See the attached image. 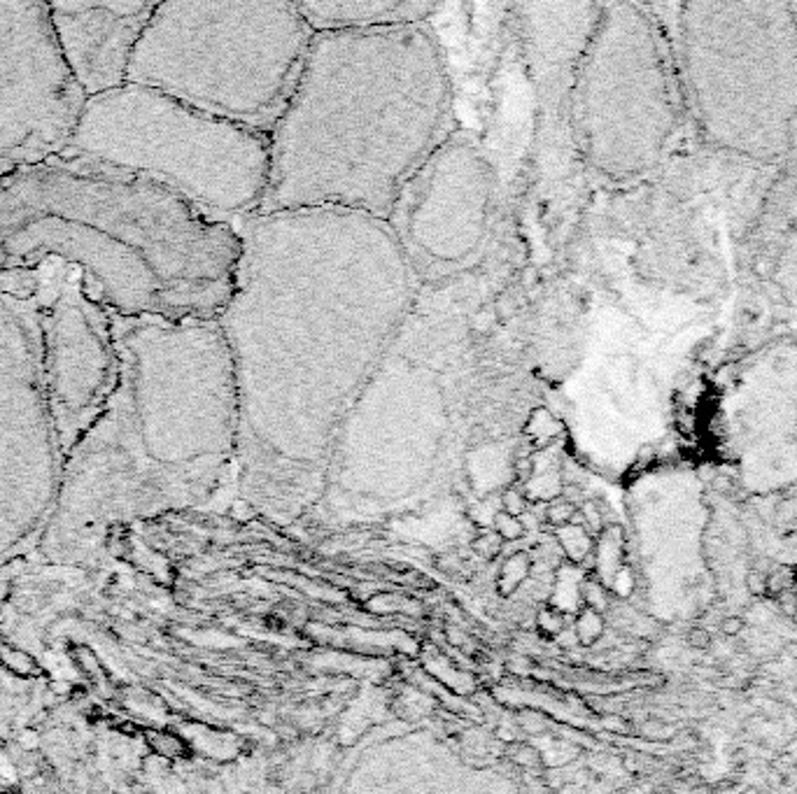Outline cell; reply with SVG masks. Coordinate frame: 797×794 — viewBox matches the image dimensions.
Returning a JSON list of instances; mask_svg holds the SVG:
<instances>
[{
  "instance_id": "1",
  "label": "cell",
  "mask_w": 797,
  "mask_h": 794,
  "mask_svg": "<svg viewBox=\"0 0 797 794\" xmlns=\"http://www.w3.org/2000/svg\"><path fill=\"white\" fill-rule=\"evenodd\" d=\"M217 326L238 398L236 478L250 503L291 517L317 503L331 448L394 350L415 296L396 233L362 212H259Z\"/></svg>"
},
{
  "instance_id": "2",
  "label": "cell",
  "mask_w": 797,
  "mask_h": 794,
  "mask_svg": "<svg viewBox=\"0 0 797 794\" xmlns=\"http://www.w3.org/2000/svg\"><path fill=\"white\" fill-rule=\"evenodd\" d=\"M117 380L63 459L58 540L196 505L238 469V398L217 322L112 317Z\"/></svg>"
},
{
  "instance_id": "3",
  "label": "cell",
  "mask_w": 797,
  "mask_h": 794,
  "mask_svg": "<svg viewBox=\"0 0 797 794\" xmlns=\"http://www.w3.org/2000/svg\"><path fill=\"white\" fill-rule=\"evenodd\" d=\"M450 75L424 24L315 33L268 136L261 212L331 208L389 222L448 140Z\"/></svg>"
},
{
  "instance_id": "4",
  "label": "cell",
  "mask_w": 797,
  "mask_h": 794,
  "mask_svg": "<svg viewBox=\"0 0 797 794\" xmlns=\"http://www.w3.org/2000/svg\"><path fill=\"white\" fill-rule=\"evenodd\" d=\"M241 252L238 226L129 172L56 156L0 182V273L61 259L112 317L217 322Z\"/></svg>"
},
{
  "instance_id": "5",
  "label": "cell",
  "mask_w": 797,
  "mask_h": 794,
  "mask_svg": "<svg viewBox=\"0 0 797 794\" xmlns=\"http://www.w3.org/2000/svg\"><path fill=\"white\" fill-rule=\"evenodd\" d=\"M313 35L296 3H154L129 82L268 138Z\"/></svg>"
},
{
  "instance_id": "6",
  "label": "cell",
  "mask_w": 797,
  "mask_h": 794,
  "mask_svg": "<svg viewBox=\"0 0 797 794\" xmlns=\"http://www.w3.org/2000/svg\"><path fill=\"white\" fill-rule=\"evenodd\" d=\"M58 156L145 177L234 226L261 212L271 170L261 133L131 82L86 101Z\"/></svg>"
},
{
  "instance_id": "7",
  "label": "cell",
  "mask_w": 797,
  "mask_h": 794,
  "mask_svg": "<svg viewBox=\"0 0 797 794\" xmlns=\"http://www.w3.org/2000/svg\"><path fill=\"white\" fill-rule=\"evenodd\" d=\"M790 5L681 8L686 75L704 136L739 154L786 152L797 115V22Z\"/></svg>"
},
{
  "instance_id": "8",
  "label": "cell",
  "mask_w": 797,
  "mask_h": 794,
  "mask_svg": "<svg viewBox=\"0 0 797 794\" xmlns=\"http://www.w3.org/2000/svg\"><path fill=\"white\" fill-rule=\"evenodd\" d=\"M648 8L599 5L571 89L574 136L590 168L609 179L643 175L674 129L667 65Z\"/></svg>"
},
{
  "instance_id": "9",
  "label": "cell",
  "mask_w": 797,
  "mask_h": 794,
  "mask_svg": "<svg viewBox=\"0 0 797 794\" xmlns=\"http://www.w3.org/2000/svg\"><path fill=\"white\" fill-rule=\"evenodd\" d=\"M0 291L29 319L63 457L89 429L117 380L112 315L75 266L47 257L0 273Z\"/></svg>"
},
{
  "instance_id": "10",
  "label": "cell",
  "mask_w": 797,
  "mask_h": 794,
  "mask_svg": "<svg viewBox=\"0 0 797 794\" xmlns=\"http://www.w3.org/2000/svg\"><path fill=\"white\" fill-rule=\"evenodd\" d=\"M450 422L438 371L394 345L338 429L324 489L357 473L389 483L420 480L438 464Z\"/></svg>"
},
{
  "instance_id": "11",
  "label": "cell",
  "mask_w": 797,
  "mask_h": 794,
  "mask_svg": "<svg viewBox=\"0 0 797 794\" xmlns=\"http://www.w3.org/2000/svg\"><path fill=\"white\" fill-rule=\"evenodd\" d=\"M63 459L29 319L0 291V543L51 517Z\"/></svg>"
},
{
  "instance_id": "12",
  "label": "cell",
  "mask_w": 797,
  "mask_h": 794,
  "mask_svg": "<svg viewBox=\"0 0 797 794\" xmlns=\"http://www.w3.org/2000/svg\"><path fill=\"white\" fill-rule=\"evenodd\" d=\"M84 105L49 3H0V182L61 154Z\"/></svg>"
},
{
  "instance_id": "13",
  "label": "cell",
  "mask_w": 797,
  "mask_h": 794,
  "mask_svg": "<svg viewBox=\"0 0 797 794\" xmlns=\"http://www.w3.org/2000/svg\"><path fill=\"white\" fill-rule=\"evenodd\" d=\"M492 170L464 140H446L406 186L389 219L413 273H450L481 250L492 212Z\"/></svg>"
},
{
  "instance_id": "14",
  "label": "cell",
  "mask_w": 797,
  "mask_h": 794,
  "mask_svg": "<svg viewBox=\"0 0 797 794\" xmlns=\"http://www.w3.org/2000/svg\"><path fill=\"white\" fill-rule=\"evenodd\" d=\"M152 10L154 3H49L58 51L86 101L129 84Z\"/></svg>"
},
{
  "instance_id": "15",
  "label": "cell",
  "mask_w": 797,
  "mask_h": 794,
  "mask_svg": "<svg viewBox=\"0 0 797 794\" xmlns=\"http://www.w3.org/2000/svg\"><path fill=\"white\" fill-rule=\"evenodd\" d=\"M296 8L313 33H338L424 24L438 10V5L398 3V0H324V3H296Z\"/></svg>"
},
{
  "instance_id": "16",
  "label": "cell",
  "mask_w": 797,
  "mask_h": 794,
  "mask_svg": "<svg viewBox=\"0 0 797 794\" xmlns=\"http://www.w3.org/2000/svg\"><path fill=\"white\" fill-rule=\"evenodd\" d=\"M557 545L569 564H586V559H595V543L590 531L583 524H567L555 529Z\"/></svg>"
},
{
  "instance_id": "17",
  "label": "cell",
  "mask_w": 797,
  "mask_h": 794,
  "mask_svg": "<svg viewBox=\"0 0 797 794\" xmlns=\"http://www.w3.org/2000/svg\"><path fill=\"white\" fill-rule=\"evenodd\" d=\"M529 576H531L529 552H513V555H510L506 562L501 564L499 580H497V585H499L501 594H513V592L520 590L524 583H527Z\"/></svg>"
},
{
  "instance_id": "18",
  "label": "cell",
  "mask_w": 797,
  "mask_h": 794,
  "mask_svg": "<svg viewBox=\"0 0 797 794\" xmlns=\"http://www.w3.org/2000/svg\"><path fill=\"white\" fill-rule=\"evenodd\" d=\"M574 631H576V638H579V643H583V645L597 643V640L604 636V615H602V613H597V610L583 608L579 613V617H576Z\"/></svg>"
},
{
  "instance_id": "19",
  "label": "cell",
  "mask_w": 797,
  "mask_h": 794,
  "mask_svg": "<svg viewBox=\"0 0 797 794\" xmlns=\"http://www.w3.org/2000/svg\"><path fill=\"white\" fill-rule=\"evenodd\" d=\"M369 610L380 613V615H392V613H420V606L398 597V594H380V597H373L369 601Z\"/></svg>"
},
{
  "instance_id": "20",
  "label": "cell",
  "mask_w": 797,
  "mask_h": 794,
  "mask_svg": "<svg viewBox=\"0 0 797 794\" xmlns=\"http://www.w3.org/2000/svg\"><path fill=\"white\" fill-rule=\"evenodd\" d=\"M581 601L586 603V608H590V610L604 613L609 608V590L599 583V580L586 578L581 585Z\"/></svg>"
},
{
  "instance_id": "21",
  "label": "cell",
  "mask_w": 797,
  "mask_h": 794,
  "mask_svg": "<svg viewBox=\"0 0 797 794\" xmlns=\"http://www.w3.org/2000/svg\"><path fill=\"white\" fill-rule=\"evenodd\" d=\"M536 624H539V631L543 633V636H562L569 626V615L553 608V606H548V608L539 610V615H536Z\"/></svg>"
},
{
  "instance_id": "22",
  "label": "cell",
  "mask_w": 797,
  "mask_h": 794,
  "mask_svg": "<svg viewBox=\"0 0 797 794\" xmlns=\"http://www.w3.org/2000/svg\"><path fill=\"white\" fill-rule=\"evenodd\" d=\"M492 531H497L501 536L504 543H515L524 536V524L520 522V517H513L508 512H497L494 522H492Z\"/></svg>"
},
{
  "instance_id": "23",
  "label": "cell",
  "mask_w": 797,
  "mask_h": 794,
  "mask_svg": "<svg viewBox=\"0 0 797 794\" xmlns=\"http://www.w3.org/2000/svg\"><path fill=\"white\" fill-rule=\"evenodd\" d=\"M147 740L159 755H166V757H180V755H184V750H187L180 738L172 736V734H166V731H150Z\"/></svg>"
},
{
  "instance_id": "24",
  "label": "cell",
  "mask_w": 797,
  "mask_h": 794,
  "mask_svg": "<svg viewBox=\"0 0 797 794\" xmlns=\"http://www.w3.org/2000/svg\"><path fill=\"white\" fill-rule=\"evenodd\" d=\"M0 657H3V662L8 664L15 673H19V676H33V673L38 671L35 662H33L26 652L17 650V648H10V645H0Z\"/></svg>"
},
{
  "instance_id": "25",
  "label": "cell",
  "mask_w": 797,
  "mask_h": 794,
  "mask_svg": "<svg viewBox=\"0 0 797 794\" xmlns=\"http://www.w3.org/2000/svg\"><path fill=\"white\" fill-rule=\"evenodd\" d=\"M579 515V508H576V503L571 501H562V499H557L546 508V522L550 526H555V529H560V526H567L576 519Z\"/></svg>"
},
{
  "instance_id": "26",
  "label": "cell",
  "mask_w": 797,
  "mask_h": 794,
  "mask_svg": "<svg viewBox=\"0 0 797 794\" xmlns=\"http://www.w3.org/2000/svg\"><path fill=\"white\" fill-rule=\"evenodd\" d=\"M504 550V540L497 531L485 529L481 536L474 538V552L483 559H494L499 557V552Z\"/></svg>"
},
{
  "instance_id": "27",
  "label": "cell",
  "mask_w": 797,
  "mask_h": 794,
  "mask_svg": "<svg viewBox=\"0 0 797 794\" xmlns=\"http://www.w3.org/2000/svg\"><path fill=\"white\" fill-rule=\"evenodd\" d=\"M499 505H501V510H504V512H508V515H513V517H522L524 512H527V508H529V503H527V499H524V494H522V492H517V489H513V487H508V489H504V492H501Z\"/></svg>"
},
{
  "instance_id": "28",
  "label": "cell",
  "mask_w": 797,
  "mask_h": 794,
  "mask_svg": "<svg viewBox=\"0 0 797 794\" xmlns=\"http://www.w3.org/2000/svg\"><path fill=\"white\" fill-rule=\"evenodd\" d=\"M743 585L750 597H767V573L760 569H750L743 578Z\"/></svg>"
},
{
  "instance_id": "29",
  "label": "cell",
  "mask_w": 797,
  "mask_h": 794,
  "mask_svg": "<svg viewBox=\"0 0 797 794\" xmlns=\"http://www.w3.org/2000/svg\"><path fill=\"white\" fill-rule=\"evenodd\" d=\"M686 640H688V645H690V648H693V650L704 652V650L711 648L714 636H711V631H709L707 626H693V629H688Z\"/></svg>"
},
{
  "instance_id": "30",
  "label": "cell",
  "mask_w": 797,
  "mask_h": 794,
  "mask_svg": "<svg viewBox=\"0 0 797 794\" xmlns=\"http://www.w3.org/2000/svg\"><path fill=\"white\" fill-rule=\"evenodd\" d=\"M743 629H746V622H743V617L739 615H725L720 619V631L723 636L727 638H736Z\"/></svg>"
},
{
  "instance_id": "31",
  "label": "cell",
  "mask_w": 797,
  "mask_h": 794,
  "mask_svg": "<svg viewBox=\"0 0 797 794\" xmlns=\"http://www.w3.org/2000/svg\"><path fill=\"white\" fill-rule=\"evenodd\" d=\"M776 603H779V610L786 617H797V592L795 590H786L783 594L776 597Z\"/></svg>"
},
{
  "instance_id": "32",
  "label": "cell",
  "mask_w": 797,
  "mask_h": 794,
  "mask_svg": "<svg viewBox=\"0 0 797 794\" xmlns=\"http://www.w3.org/2000/svg\"><path fill=\"white\" fill-rule=\"evenodd\" d=\"M639 731H641L646 738H669V736H672V734H674L667 724L660 722V720H650V722L641 724V729H639Z\"/></svg>"
},
{
  "instance_id": "33",
  "label": "cell",
  "mask_w": 797,
  "mask_h": 794,
  "mask_svg": "<svg viewBox=\"0 0 797 794\" xmlns=\"http://www.w3.org/2000/svg\"><path fill=\"white\" fill-rule=\"evenodd\" d=\"M783 652H786L788 657L797 659V643H786V648H783Z\"/></svg>"
}]
</instances>
